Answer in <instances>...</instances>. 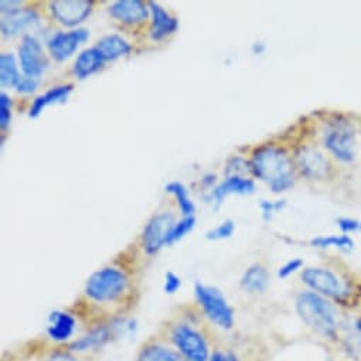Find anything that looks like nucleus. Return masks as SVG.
I'll return each mask as SVG.
<instances>
[{
    "mask_svg": "<svg viewBox=\"0 0 361 361\" xmlns=\"http://www.w3.org/2000/svg\"><path fill=\"white\" fill-rule=\"evenodd\" d=\"M303 288L331 300L343 312L361 309V275L344 265L305 267L299 274Z\"/></svg>",
    "mask_w": 361,
    "mask_h": 361,
    "instance_id": "f257e3e1",
    "label": "nucleus"
},
{
    "mask_svg": "<svg viewBox=\"0 0 361 361\" xmlns=\"http://www.w3.org/2000/svg\"><path fill=\"white\" fill-rule=\"evenodd\" d=\"M295 312L303 326L336 353L343 310L324 296L303 288L295 295Z\"/></svg>",
    "mask_w": 361,
    "mask_h": 361,
    "instance_id": "f03ea898",
    "label": "nucleus"
},
{
    "mask_svg": "<svg viewBox=\"0 0 361 361\" xmlns=\"http://www.w3.org/2000/svg\"><path fill=\"white\" fill-rule=\"evenodd\" d=\"M360 143V128L353 116L331 114L322 122L319 145L338 169H351L357 164Z\"/></svg>",
    "mask_w": 361,
    "mask_h": 361,
    "instance_id": "7ed1b4c3",
    "label": "nucleus"
},
{
    "mask_svg": "<svg viewBox=\"0 0 361 361\" xmlns=\"http://www.w3.org/2000/svg\"><path fill=\"white\" fill-rule=\"evenodd\" d=\"M251 173L268 185L275 195L290 190L296 183V167L293 156L279 145H262L251 157Z\"/></svg>",
    "mask_w": 361,
    "mask_h": 361,
    "instance_id": "20e7f679",
    "label": "nucleus"
},
{
    "mask_svg": "<svg viewBox=\"0 0 361 361\" xmlns=\"http://www.w3.org/2000/svg\"><path fill=\"white\" fill-rule=\"evenodd\" d=\"M292 156L298 176L309 182H329L337 176L338 167L317 143H303Z\"/></svg>",
    "mask_w": 361,
    "mask_h": 361,
    "instance_id": "39448f33",
    "label": "nucleus"
},
{
    "mask_svg": "<svg viewBox=\"0 0 361 361\" xmlns=\"http://www.w3.org/2000/svg\"><path fill=\"white\" fill-rule=\"evenodd\" d=\"M128 276L115 267H105L94 272L85 283L87 298L101 305L118 302L128 292Z\"/></svg>",
    "mask_w": 361,
    "mask_h": 361,
    "instance_id": "423d86ee",
    "label": "nucleus"
},
{
    "mask_svg": "<svg viewBox=\"0 0 361 361\" xmlns=\"http://www.w3.org/2000/svg\"><path fill=\"white\" fill-rule=\"evenodd\" d=\"M196 300L200 305L204 316L217 327L223 330H231L234 326V309L227 302L226 296L220 289L214 286H207L203 283H196L195 286Z\"/></svg>",
    "mask_w": 361,
    "mask_h": 361,
    "instance_id": "0eeeda50",
    "label": "nucleus"
},
{
    "mask_svg": "<svg viewBox=\"0 0 361 361\" xmlns=\"http://www.w3.org/2000/svg\"><path fill=\"white\" fill-rule=\"evenodd\" d=\"M174 348L186 361H210L209 341L202 331L188 323H177L170 330Z\"/></svg>",
    "mask_w": 361,
    "mask_h": 361,
    "instance_id": "6e6552de",
    "label": "nucleus"
},
{
    "mask_svg": "<svg viewBox=\"0 0 361 361\" xmlns=\"http://www.w3.org/2000/svg\"><path fill=\"white\" fill-rule=\"evenodd\" d=\"M336 354L345 361H361V309L343 312Z\"/></svg>",
    "mask_w": 361,
    "mask_h": 361,
    "instance_id": "1a4fd4ad",
    "label": "nucleus"
},
{
    "mask_svg": "<svg viewBox=\"0 0 361 361\" xmlns=\"http://www.w3.org/2000/svg\"><path fill=\"white\" fill-rule=\"evenodd\" d=\"M174 224V214L171 212H163L147 223L142 235V245L146 254L154 255L167 245V240Z\"/></svg>",
    "mask_w": 361,
    "mask_h": 361,
    "instance_id": "9d476101",
    "label": "nucleus"
},
{
    "mask_svg": "<svg viewBox=\"0 0 361 361\" xmlns=\"http://www.w3.org/2000/svg\"><path fill=\"white\" fill-rule=\"evenodd\" d=\"M19 60L25 77L37 80L47 70V59L40 42L33 36H25L19 47Z\"/></svg>",
    "mask_w": 361,
    "mask_h": 361,
    "instance_id": "9b49d317",
    "label": "nucleus"
},
{
    "mask_svg": "<svg viewBox=\"0 0 361 361\" xmlns=\"http://www.w3.org/2000/svg\"><path fill=\"white\" fill-rule=\"evenodd\" d=\"M53 18L67 27H74L87 20L92 12L91 0H54L50 4Z\"/></svg>",
    "mask_w": 361,
    "mask_h": 361,
    "instance_id": "f8f14e48",
    "label": "nucleus"
},
{
    "mask_svg": "<svg viewBox=\"0 0 361 361\" xmlns=\"http://www.w3.org/2000/svg\"><path fill=\"white\" fill-rule=\"evenodd\" d=\"M90 33L85 29H77L73 32H61L51 37L49 42L50 54L56 61H66L68 60L78 49L80 44L87 42Z\"/></svg>",
    "mask_w": 361,
    "mask_h": 361,
    "instance_id": "ddd939ff",
    "label": "nucleus"
},
{
    "mask_svg": "<svg viewBox=\"0 0 361 361\" xmlns=\"http://www.w3.org/2000/svg\"><path fill=\"white\" fill-rule=\"evenodd\" d=\"M116 329H118V324L115 323L98 326L91 331H88L85 336L80 337L78 340L71 341L68 344V351L81 353V351L101 348L106 343H109L112 338L116 337Z\"/></svg>",
    "mask_w": 361,
    "mask_h": 361,
    "instance_id": "4468645a",
    "label": "nucleus"
},
{
    "mask_svg": "<svg viewBox=\"0 0 361 361\" xmlns=\"http://www.w3.org/2000/svg\"><path fill=\"white\" fill-rule=\"evenodd\" d=\"M109 13L125 25H137L149 18V9L140 0H118L109 6Z\"/></svg>",
    "mask_w": 361,
    "mask_h": 361,
    "instance_id": "2eb2a0df",
    "label": "nucleus"
},
{
    "mask_svg": "<svg viewBox=\"0 0 361 361\" xmlns=\"http://www.w3.org/2000/svg\"><path fill=\"white\" fill-rule=\"evenodd\" d=\"M255 192V183L252 178L244 176H230L221 185L212 192V200L216 204H221L230 195H252Z\"/></svg>",
    "mask_w": 361,
    "mask_h": 361,
    "instance_id": "dca6fc26",
    "label": "nucleus"
},
{
    "mask_svg": "<svg viewBox=\"0 0 361 361\" xmlns=\"http://www.w3.org/2000/svg\"><path fill=\"white\" fill-rule=\"evenodd\" d=\"M77 322L75 317L68 312H53L47 326L49 337L56 343L70 341L75 333Z\"/></svg>",
    "mask_w": 361,
    "mask_h": 361,
    "instance_id": "f3484780",
    "label": "nucleus"
},
{
    "mask_svg": "<svg viewBox=\"0 0 361 361\" xmlns=\"http://www.w3.org/2000/svg\"><path fill=\"white\" fill-rule=\"evenodd\" d=\"M147 6L152 13L150 36L153 40H161L177 32L178 20L176 18H171L159 4L149 2Z\"/></svg>",
    "mask_w": 361,
    "mask_h": 361,
    "instance_id": "a211bd4d",
    "label": "nucleus"
},
{
    "mask_svg": "<svg viewBox=\"0 0 361 361\" xmlns=\"http://www.w3.org/2000/svg\"><path fill=\"white\" fill-rule=\"evenodd\" d=\"M271 285V274L262 264L251 265L241 278V288L251 295H264Z\"/></svg>",
    "mask_w": 361,
    "mask_h": 361,
    "instance_id": "6ab92c4d",
    "label": "nucleus"
},
{
    "mask_svg": "<svg viewBox=\"0 0 361 361\" xmlns=\"http://www.w3.org/2000/svg\"><path fill=\"white\" fill-rule=\"evenodd\" d=\"M309 245L316 250H334L340 254H351L355 250V241L351 235L345 234H330L319 235L309 241Z\"/></svg>",
    "mask_w": 361,
    "mask_h": 361,
    "instance_id": "aec40b11",
    "label": "nucleus"
},
{
    "mask_svg": "<svg viewBox=\"0 0 361 361\" xmlns=\"http://www.w3.org/2000/svg\"><path fill=\"white\" fill-rule=\"evenodd\" d=\"M39 16L32 9H22L16 13L8 15L2 19V35L6 37H13L36 23Z\"/></svg>",
    "mask_w": 361,
    "mask_h": 361,
    "instance_id": "412c9836",
    "label": "nucleus"
},
{
    "mask_svg": "<svg viewBox=\"0 0 361 361\" xmlns=\"http://www.w3.org/2000/svg\"><path fill=\"white\" fill-rule=\"evenodd\" d=\"M73 88H74V87H73L71 84L59 85V87H54V88L49 90L46 94L37 97V98L35 99V102L32 104V106H30L29 116H30V118H37L47 106L54 105V104L66 102L67 98L70 97V94L73 92Z\"/></svg>",
    "mask_w": 361,
    "mask_h": 361,
    "instance_id": "4be33fe9",
    "label": "nucleus"
},
{
    "mask_svg": "<svg viewBox=\"0 0 361 361\" xmlns=\"http://www.w3.org/2000/svg\"><path fill=\"white\" fill-rule=\"evenodd\" d=\"M95 49L102 56V59L105 61H114L116 59L125 57L132 50L130 44L123 37H121L118 35H109V36L102 37L95 44Z\"/></svg>",
    "mask_w": 361,
    "mask_h": 361,
    "instance_id": "5701e85b",
    "label": "nucleus"
},
{
    "mask_svg": "<svg viewBox=\"0 0 361 361\" xmlns=\"http://www.w3.org/2000/svg\"><path fill=\"white\" fill-rule=\"evenodd\" d=\"M105 60L102 59V56L97 51V49H88L84 50L75 60L74 64V74L80 78H88L90 75L95 74L99 68H102Z\"/></svg>",
    "mask_w": 361,
    "mask_h": 361,
    "instance_id": "b1692460",
    "label": "nucleus"
},
{
    "mask_svg": "<svg viewBox=\"0 0 361 361\" xmlns=\"http://www.w3.org/2000/svg\"><path fill=\"white\" fill-rule=\"evenodd\" d=\"M136 361H186L176 348L159 343H149L143 345L137 354Z\"/></svg>",
    "mask_w": 361,
    "mask_h": 361,
    "instance_id": "393cba45",
    "label": "nucleus"
},
{
    "mask_svg": "<svg viewBox=\"0 0 361 361\" xmlns=\"http://www.w3.org/2000/svg\"><path fill=\"white\" fill-rule=\"evenodd\" d=\"M22 80L18 68L16 59L12 53H4L0 56V82L4 87H12L16 90Z\"/></svg>",
    "mask_w": 361,
    "mask_h": 361,
    "instance_id": "a878e982",
    "label": "nucleus"
},
{
    "mask_svg": "<svg viewBox=\"0 0 361 361\" xmlns=\"http://www.w3.org/2000/svg\"><path fill=\"white\" fill-rule=\"evenodd\" d=\"M166 192L173 195L177 200V204H178V209L180 212L183 213L185 217H195V213H196V206L195 203L192 202V199L189 197V192L188 189L178 182H171L166 186Z\"/></svg>",
    "mask_w": 361,
    "mask_h": 361,
    "instance_id": "bb28decb",
    "label": "nucleus"
},
{
    "mask_svg": "<svg viewBox=\"0 0 361 361\" xmlns=\"http://www.w3.org/2000/svg\"><path fill=\"white\" fill-rule=\"evenodd\" d=\"M196 226V219L195 217H185L183 220H180L178 223L174 224L169 240H167V245H171L173 243L182 240L188 233H190Z\"/></svg>",
    "mask_w": 361,
    "mask_h": 361,
    "instance_id": "cd10ccee",
    "label": "nucleus"
},
{
    "mask_svg": "<svg viewBox=\"0 0 361 361\" xmlns=\"http://www.w3.org/2000/svg\"><path fill=\"white\" fill-rule=\"evenodd\" d=\"M286 207V202L283 199L281 200H275V202H269V200H262L261 204H259V209H261V214H262V219L265 221H271L278 213L283 212Z\"/></svg>",
    "mask_w": 361,
    "mask_h": 361,
    "instance_id": "c85d7f7f",
    "label": "nucleus"
},
{
    "mask_svg": "<svg viewBox=\"0 0 361 361\" xmlns=\"http://www.w3.org/2000/svg\"><path fill=\"white\" fill-rule=\"evenodd\" d=\"M303 268H305L303 259H300V258H292V259L286 261L283 265L279 267L276 275H278L279 279H288V278H290L292 275H295V274H298V272L300 274V272L303 271Z\"/></svg>",
    "mask_w": 361,
    "mask_h": 361,
    "instance_id": "c756f323",
    "label": "nucleus"
},
{
    "mask_svg": "<svg viewBox=\"0 0 361 361\" xmlns=\"http://www.w3.org/2000/svg\"><path fill=\"white\" fill-rule=\"evenodd\" d=\"M336 227L338 230L340 234H345V235H351L360 233V220L354 219V217H338L336 220Z\"/></svg>",
    "mask_w": 361,
    "mask_h": 361,
    "instance_id": "7c9ffc66",
    "label": "nucleus"
},
{
    "mask_svg": "<svg viewBox=\"0 0 361 361\" xmlns=\"http://www.w3.org/2000/svg\"><path fill=\"white\" fill-rule=\"evenodd\" d=\"M235 230V224L231 220H226L223 221L220 226H217L214 230L207 233V238L213 240V241H219V240H226L230 238L233 235Z\"/></svg>",
    "mask_w": 361,
    "mask_h": 361,
    "instance_id": "2f4dec72",
    "label": "nucleus"
},
{
    "mask_svg": "<svg viewBox=\"0 0 361 361\" xmlns=\"http://www.w3.org/2000/svg\"><path fill=\"white\" fill-rule=\"evenodd\" d=\"M0 109H2V112H0V126H2V129H6L12 119V101L5 92L0 94Z\"/></svg>",
    "mask_w": 361,
    "mask_h": 361,
    "instance_id": "473e14b6",
    "label": "nucleus"
},
{
    "mask_svg": "<svg viewBox=\"0 0 361 361\" xmlns=\"http://www.w3.org/2000/svg\"><path fill=\"white\" fill-rule=\"evenodd\" d=\"M180 286H182V279H180V276H177L174 272H167L164 276V285H163L164 292L167 295H173L180 289Z\"/></svg>",
    "mask_w": 361,
    "mask_h": 361,
    "instance_id": "72a5a7b5",
    "label": "nucleus"
},
{
    "mask_svg": "<svg viewBox=\"0 0 361 361\" xmlns=\"http://www.w3.org/2000/svg\"><path fill=\"white\" fill-rule=\"evenodd\" d=\"M37 80L29 78V77H22L19 85L16 87V91L20 94H32L37 90Z\"/></svg>",
    "mask_w": 361,
    "mask_h": 361,
    "instance_id": "f704fd0d",
    "label": "nucleus"
},
{
    "mask_svg": "<svg viewBox=\"0 0 361 361\" xmlns=\"http://www.w3.org/2000/svg\"><path fill=\"white\" fill-rule=\"evenodd\" d=\"M210 361H241L237 354L228 351V350H216L212 353Z\"/></svg>",
    "mask_w": 361,
    "mask_h": 361,
    "instance_id": "c9c22d12",
    "label": "nucleus"
},
{
    "mask_svg": "<svg viewBox=\"0 0 361 361\" xmlns=\"http://www.w3.org/2000/svg\"><path fill=\"white\" fill-rule=\"evenodd\" d=\"M43 361H80L71 351H56Z\"/></svg>",
    "mask_w": 361,
    "mask_h": 361,
    "instance_id": "e433bc0d",
    "label": "nucleus"
},
{
    "mask_svg": "<svg viewBox=\"0 0 361 361\" xmlns=\"http://www.w3.org/2000/svg\"><path fill=\"white\" fill-rule=\"evenodd\" d=\"M20 6H22V2H19V0H9V2H8V0H4V2L0 4V8H2V13L6 15V16L22 11Z\"/></svg>",
    "mask_w": 361,
    "mask_h": 361,
    "instance_id": "4c0bfd02",
    "label": "nucleus"
},
{
    "mask_svg": "<svg viewBox=\"0 0 361 361\" xmlns=\"http://www.w3.org/2000/svg\"><path fill=\"white\" fill-rule=\"evenodd\" d=\"M252 50H254V54H262L264 51H265V44L264 43H255L254 44V47H252Z\"/></svg>",
    "mask_w": 361,
    "mask_h": 361,
    "instance_id": "58836bf2",
    "label": "nucleus"
},
{
    "mask_svg": "<svg viewBox=\"0 0 361 361\" xmlns=\"http://www.w3.org/2000/svg\"><path fill=\"white\" fill-rule=\"evenodd\" d=\"M324 361H345V360L341 358L338 354H333V355H330L329 358H326Z\"/></svg>",
    "mask_w": 361,
    "mask_h": 361,
    "instance_id": "ea45409f",
    "label": "nucleus"
},
{
    "mask_svg": "<svg viewBox=\"0 0 361 361\" xmlns=\"http://www.w3.org/2000/svg\"><path fill=\"white\" fill-rule=\"evenodd\" d=\"M360 233H361V220H360Z\"/></svg>",
    "mask_w": 361,
    "mask_h": 361,
    "instance_id": "a19ab883",
    "label": "nucleus"
}]
</instances>
